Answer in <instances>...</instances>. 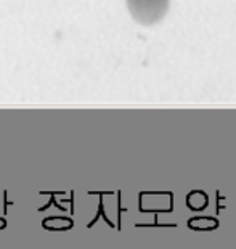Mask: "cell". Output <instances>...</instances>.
<instances>
[{"mask_svg": "<svg viewBox=\"0 0 236 249\" xmlns=\"http://www.w3.org/2000/svg\"><path fill=\"white\" fill-rule=\"evenodd\" d=\"M125 2L132 18L143 26L161 23L170 5V0H125Z\"/></svg>", "mask_w": 236, "mask_h": 249, "instance_id": "1", "label": "cell"}]
</instances>
